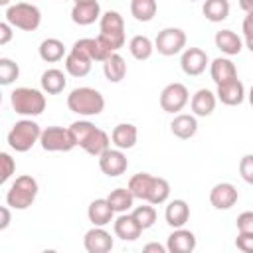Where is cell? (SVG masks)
<instances>
[{
    "label": "cell",
    "mask_w": 253,
    "mask_h": 253,
    "mask_svg": "<svg viewBox=\"0 0 253 253\" xmlns=\"http://www.w3.org/2000/svg\"><path fill=\"white\" fill-rule=\"evenodd\" d=\"M144 251H156V253H166V251H168V247H164V245H160V243H146V245H144Z\"/></svg>",
    "instance_id": "45"
},
{
    "label": "cell",
    "mask_w": 253,
    "mask_h": 253,
    "mask_svg": "<svg viewBox=\"0 0 253 253\" xmlns=\"http://www.w3.org/2000/svg\"><path fill=\"white\" fill-rule=\"evenodd\" d=\"M136 138H138V130H136V126H134L132 123H121V125H117V126L113 128V132H111L113 144H115L117 148H121V150L132 148V146L136 144Z\"/></svg>",
    "instance_id": "22"
},
{
    "label": "cell",
    "mask_w": 253,
    "mask_h": 253,
    "mask_svg": "<svg viewBox=\"0 0 253 253\" xmlns=\"http://www.w3.org/2000/svg\"><path fill=\"white\" fill-rule=\"evenodd\" d=\"M38 53H40V57H42L45 63H55V61L63 59V55H65V45H63V42L57 40V38H47V40H43V42L40 43Z\"/></svg>",
    "instance_id": "28"
},
{
    "label": "cell",
    "mask_w": 253,
    "mask_h": 253,
    "mask_svg": "<svg viewBox=\"0 0 253 253\" xmlns=\"http://www.w3.org/2000/svg\"><path fill=\"white\" fill-rule=\"evenodd\" d=\"M235 247L243 253H253V233L239 231L237 237H235Z\"/></svg>",
    "instance_id": "40"
},
{
    "label": "cell",
    "mask_w": 253,
    "mask_h": 253,
    "mask_svg": "<svg viewBox=\"0 0 253 253\" xmlns=\"http://www.w3.org/2000/svg\"><path fill=\"white\" fill-rule=\"evenodd\" d=\"M130 213L134 215V219L140 223V227H142V229L152 227V225H154V221H156V210H154V206H152V204H148V202H146L144 206H136Z\"/></svg>",
    "instance_id": "36"
},
{
    "label": "cell",
    "mask_w": 253,
    "mask_h": 253,
    "mask_svg": "<svg viewBox=\"0 0 253 253\" xmlns=\"http://www.w3.org/2000/svg\"><path fill=\"white\" fill-rule=\"evenodd\" d=\"M237 231L253 233V211H243L237 215Z\"/></svg>",
    "instance_id": "41"
},
{
    "label": "cell",
    "mask_w": 253,
    "mask_h": 253,
    "mask_svg": "<svg viewBox=\"0 0 253 253\" xmlns=\"http://www.w3.org/2000/svg\"><path fill=\"white\" fill-rule=\"evenodd\" d=\"M241 30H243L245 40H247V38H253V10L245 12V18H243V26H241Z\"/></svg>",
    "instance_id": "42"
},
{
    "label": "cell",
    "mask_w": 253,
    "mask_h": 253,
    "mask_svg": "<svg viewBox=\"0 0 253 253\" xmlns=\"http://www.w3.org/2000/svg\"><path fill=\"white\" fill-rule=\"evenodd\" d=\"M188 101H190L188 87L184 83H178V81L168 83L162 89V93H160V107H162V111L172 113V115L180 113L188 105Z\"/></svg>",
    "instance_id": "10"
},
{
    "label": "cell",
    "mask_w": 253,
    "mask_h": 253,
    "mask_svg": "<svg viewBox=\"0 0 253 253\" xmlns=\"http://www.w3.org/2000/svg\"><path fill=\"white\" fill-rule=\"evenodd\" d=\"M113 229H115V235L123 241H136L140 237V233L144 231L140 227V223L134 219L132 213H121L115 221H113Z\"/></svg>",
    "instance_id": "15"
},
{
    "label": "cell",
    "mask_w": 253,
    "mask_h": 253,
    "mask_svg": "<svg viewBox=\"0 0 253 253\" xmlns=\"http://www.w3.org/2000/svg\"><path fill=\"white\" fill-rule=\"evenodd\" d=\"M202 12L210 22H223L229 16V0H204Z\"/></svg>",
    "instance_id": "31"
},
{
    "label": "cell",
    "mask_w": 253,
    "mask_h": 253,
    "mask_svg": "<svg viewBox=\"0 0 253 253\" xmlns=\"http://www.w3.org/2000/svg\"><path fill=\"white\" fill-rule=\"evenodd\" d=\"M91 63L93 61L89 57H85V55H81L73 49L65 55V71L73 77H85L91 71Z\"/></svg>",
    "instance_id": "29"
},
{
    "label": "cell",
    "mask_w": 253,
    "mask_h": 253,
    "mask_svg": "<svg viewBox=\"0 0 253 253\" xmlns=\"http://www.w3.org/2000/svg\"><path fill=\"white\" fill-rule=\"evenodd\" d=\"M168 196H170V184H168V180L154 176L146 202L152 204V206H160V204H164L168 200Z\"/></svg>",
    "instance_id": "35"
},
{
    "label": "cell",
    "mask_w": 253,
    "mask_h": 253,
    "mask_svg": "<svg viewBox=\"0 0 253 253\" xmlns=\"http://www.w3.org/2000/svg\"><path fill=\"white\" fill-rule=\"evenodd\" d=\"M18 75H20L18 63L8 59V57H2L0 59V83L2 85H10V83H14L18 79Z\"/></svg>",
    "instance_id": "37"
},
{
    "label": "cell",
    "mask_w": 253,
    "mask_h": 253,
    "mask_svg": "<svg viewBox=\"0 0 253 253\" xmlns=\"http://www.w3.org/2000/svg\"><path fill=\"white\" fill-rule=\"evenodd\" d=\"M75 2H97V0H75Z\"/></svg>",
    "instance_id": "50"
},
{
    "label": "cell",
    "mask_w": 253,
    "mask_h": 253,
    "mask_svg": "<svg viewBox=\"0 0 253 253\" xmlns=\"http://www.w3.org/2000/svg\"><path fill=\"white\" fill-rule=\"evenodd\" d=\"M239 176L253 186V154H245L239 160Z\"/></svg>",
    "instance_id": "39"
},
{
    "label": "cell",
    "mask_w": 253,
    "mask_h": 253,
    "mask_svg": "<svg viewBox=\"0 0 253 253\" xmlns=\"http://www.w3.org/2000/svg\"><path fill=\"white\" fill-rule=\"evenodd\" d=\"M184 47H186V32L180 28H164L158 32L154 40V49L166 57L184 51Z\"/></svg>",
    "instance_id": "9"
},
{
    "label": "cell",
    "mask_w": 253,
    "mask_h": 253,
    "mask_svg": "<svg viewBox=\"0 0 253 253\" xmlns=\"http://www.w3.org/2000/svg\"><path fill=\"white\" fill-rule=\"evenodd\" d=\"M166 247L170 253H192L196 249V235L190 229L176 227L166 241Z\"/></svg>",
    "instance_id": "16"
},
{
    "label": "cell",
    "mask_w": 253,
    "mask_h": 253,
    "mask_svg": "<svg viewBox=\"0 0 253 253\" xmlns=\"http://www.w3.org/2000/svg\"><path fill=\"white\" fill-rule=\"evenodd\" d=\"M40 144L45 152H69L77 146L71 128H63V126H55V125L42 130Z\"/></svg>",
    "instance_id": "8"
},
{
    "label": "cell",
    "mask_w": 253,
    "mask_h": 253,
    "mask_svg": "<svg viewBox=\"0 0 253 253\" xmlns=\"http://www.w3.org/2000/svg\"><path fill=\"white\" fill-rule=\"evenodd\" d=\"M188 2H198V0H188Z\"/></svg>",
    "instance_id": "51"
},
{
    "label": "cell",
    "mask_w": 253,
    "mask_h": 253,
    "mask_svg": "<svg viewBox=\"0 0 253 253\" xmlns=\"http://www.w3.org/2000/svg\"><path fill=\"white\" fill-rule=\"evenodd\" d=\"M0 215H2V221H0V231H4L8 225H10V206H2L0 208Z\"/></svg>",
    "instance_id": "44"
},
{
    "label": "cell",
    "mask_w": 253,
    "mask_h": 253,
    "mask_svg": "<svg viewBox=\"0 0 253 253\" xmlns=\"http://www.w3.org/2000/svg\"><path fill=\"white\" fill-rule=\"evenodd\" d=\"M12 40V26L8 22L0 24V45H6Z\"/></svg>",
    "instance_id": "43"
},
{
    "label": "cell",
    "mask_w": 253,
    "mask_h": 253,
    "mask_svg": "<svg viewBox=\"0 0 253 253\" xmlns=\"http://www.w3.org/2000/svg\"><path fill=\"white\" fill-rule=\"evenodd\" d=\"M99 168L105 176L109 178H117L121 174L126 172L128 168V160L125 156V152L121 148H107L101 156H99Z\"/></svg>",
    "instance_id": "11"
},
{
    "label": "cell",
    "mask_w": 253,
    "mask_h": 253,
    "mask_svg": "<svg viewBox=\"0 0 253 253\" xmlns=\"http://www.w3.org/2000/svg\"><path fill=\"white\" fill-rule=\"evenodd\" d=\"M38 182L36 178L24 174V176H18L14 180V184L10 186V190L6 192V204L12 208V210H28L36 196H38Z\"/></svg>",
    "instance_id": "6"
},
{
    "label": "cell",
    "mask_w": 253,
    "mask_h": 253,
    "mask_svg": "<svg viewBox=\"0 0 253 253\" xmlns=\"http://www.w3.org/2000/svg\"><path fill=\"white\" fill-rule=\"evenodd\" d=\"M40 136H42L40 125L32 119H22L10 128L8 146L16 152H28L36 142H40Z\"/></svg>",
    "instance_id": "5"
},
{
    "label": "cell",
    "mask_w": 253,
    "mask_h": 253,
    "mask_svg": "<svg viewBox=\"0 0 253 253\" xmlns=\"http://www.w3.org/2000/svg\"><path fill=\"white\" fill-rule=\"evenodd\" d=\"M128 51H130V55L134 59L144 61V59H148L152 55L154 43H152V40L148 36H132L130 42H128Z\"/></svg>",
    "instance_id": "33"
},
{
    "label": "cell",
    "mask_w": 253,
    "mask_h": 253,
    "mask_svg": "<svg viewBox=\"0 0 253 253\" xmlns=\"http://www.w3.org/2000/svg\"><path fill=\"white\" fill-rule=\"evenodd\" d=\"M115 213H117V211L113 210V206L109 204L107 198L93 200V202L89 204V208H87V217H89V221H91L93 225H101V227H105L107 223H111Z\"/></svg>",
    "instance_id": "19"
},
{
    "label": "cell",
    "mask_w": 253,
    "mask_h": 253,
    "mask_svg": "<svg viewBox=\"0 0 253 253\" xmlns=\"http://www.w3.org/2000/svg\"><path fill=\"white\" fill-rule=\"evenodd\" d=\"M239 6H241V10L249 12V10H253V0H239Z\"/></svg>",
    "instance_id": "46"
},
{
    "label": "cell",
    "mask_w": 253,
    "mask_h": 253,
    "mask_svg": "<svg viewBox=\"0 0 253 253\" xmlns=\"http://www.w3.org/2000/svg\"><path fill=\"white\" fill-rule=\"evenodd\" d=\"M170 130L174 136L182 138V140H188L192 138L196 132H198V121H196V115H186V113H180L172 119L170 123Z\"/></svg>",
    "instance_id": "24"
},
{
    "label": "cell",
    "mask_w": 253,
    "mask_h": 253,
    "mask_svg": "<svg viewBox=\"0 0 253 253\" xmlns=\"http://www.w3.org/2000/svg\"><path fill=\"white\" fill-rule=\"evenodd\" d=\"M152 174H148V172H138V174H134L130 180H128V190L132 192V196L136 198V200H142V202H146V198H148V192H150V186H152Z\"/></svg>",
    "instance_id": "32"
},
{
    "label": "cell",
    "mask_w": 253,
    "mask_h": 253,
    "mask_svg": "<svg viewBox=\"0 0 253 253\" xmlns=\"http://www.w3.org/2000/svg\"><path fill=\"white\" fill-rule=\"evenodd\" d=\"M156 0H130V14L136 22H150L156 16Z\"/></svg>",
    "instance_id": "34"
},
{
    "label": "cell",
    "mask_w": 253,
    "mask_h": 253,
    "mask_svg": "<svg viewBox=\"0 0 253 253\" xmlns=\"http://www.w3.org/2000/svg\"><path fill=\"white\" fill-rule=\"evenodd\" d=\"M208 53L202 49V47H186L182 51V57H180V67L186 75L190 77H198L206 71L208 67Z\"/></svg>",
    "instance_id": "12"
},
{
    "label": "cell",
    "mask_w": 253,
    "mask_h": 253,
    "mask_svg": "<svg viewBox=\"0 0 253 253\" xmlns=\"http://www.w3.org/2000/svg\"><path fill=\"white\" fill-rule=\"evenodd\" d=\"M215 97L223 105L235 107V105H241L243 103V99H245V87H243V83L239 79H233V81H227V83L217 85Z\"/></svg>",
    "instance_id": "18"
},
{
    "label": "cell",
    "mask_w": 253,
    "mask_h": 253,
    "mask_svg": "<svg viewBox=\"0 0 253 253\" xmlns=\"http://www.w3.org/2000/svg\"><path fill=\"white\" fill-rule=\"evenodd\" d=\"M249 103H251V107H253V85H251V89H249Z\"/></svg>",
    "instance_id": "48"
},
{
    "label": "cell",
    "mask_w": 253,
    "mask_h": 253,
    "mask_svg": "<svg viewBox=\"0 0 253 253\" xmlns=\"http://www.w3.org/2000/svg\"><path fill=\"white\" fill-rule=\"evenodd\" d=\"M6 22L12 26V28H18V30H24V32H34L40 28L42 24V12L38 6L30 4V2H16V4H10L6 8Z\"/></svg>",
    "instance_id": "4"
},
{
    "label": "cell",
    "mask_w": 253,
    "mask_h": 253,
    "mask_svg": "<svg viewBox=\"0 0 253 253\" xmlns=\"http://www.w3.org/2000/svg\"><path fill=\"white\" fill-rule=\"evenodd\" d=\"M237 188L229 182H219L211 188L210 192V204L215 208V210H229L237 204Z\"/></svg>",
    "instance_id": "14"
},
{
    "label": "cell",
    "mask_w": 253,
    "mask_h": 253,
    "mask_svg": "<svg viewBox=\"0 0 253 253\" xmlns=\"http://www.w3.org/2000/svg\"><path fill=\"white\" fill-rule=\"evenodd\" d=\"M67 107L71 113L83 117H97L105 109V97L93 87H75L67 95Z\"/></svg>",
    "instance_id": "2"
},
{
    "label": "cell",
    "mask_w": 253,
    "mask_h": 253,
    "mask_svg": "<svg viewBox=\"0 0 253 253\" xmlns=\"http://www.w3.org/2000/svg\"><path fill=\"white\" fill-rule=\"evenodd\" d=\"M245 47L253 53V38H247V40H245Z\"/></svg>",
    "instance_id": "47"
},
{
    "label": "cell",
    "mask_w": 253,
    "mask_h": 253,
    "mask_svg": "<svg viewBox=\"0 0 253 253\" xmlns=\"http://www.w3.org/2000/svg\"><path fill=\"white\" fill-rule=\"evenodd\" d=\"M213 42H215V47L221 53H225V55H237L243 49L241 38L235 32H231V30H219V32H215Z\"/></svg>",
    "instance_id": "25"
},
{
    "label": "cell",
    "mask_w": 253,
    "mask_h": 253,
    "mask_svg": "<svg viewBox=\"0 0 253 253\" xmlns=\"http://www.w3.org/2000/svg\"><path fill=\"white\" fill-rule=\"evenodd\" d=\"M83 245L89 253H109L113 249V237L111 233L101 227V225H93L85 237H83Z\"/></svg>",
    "instance_id": "13"
},
{
    "label": "cell",
    "mask_w": 253,
    "mask_h": 253,
    "mask_svg": "<svg viewBox=\"0 0 253 253\" xmlns=\"http://www.w3.org/2000/svg\"><path fill=\"white\" fill-rule=\"evenodd\" d=\"M0 4H2V6H8V4H10V0H0Z\"/></svg>",
    "instance_id": "49"
},
{
    "label": "cell",
    "mask_w": 253,
    "mask_h": 253,
    "mask_svg": "<svg viewBox=\"0 0 253 253\" xmlns=\"http://www.w3.org/2000/svg\"><path fill=\"white\" fill-rule=\"evenodd\" d=\"M210 75L215 85H221V83L237 79V67L229 57H215L210 63Z\"/></svg>",
    "instance_id": "20"
},
{
    "label": "cell",
    "mask_w": 253,
    "mask_h": 253,
    "mask_svg": "<svg viewBox=\"0 0 253 253\" xmlns=\"http://www.w3.org/2000/svg\"><path fill=\"white\" fill-rule=\"evenodd\" d=\"M215 93H211L210 89H198L192 99H190V107H192V113L196 117H210L215 109Z\"/></svg>",
    "instance_id": "21"
},
{
    "label": "cell",
    "mask_w": 253,
    "mask_h": 253,
    "mask_svg": "<svg viewBox=\"0 0 253 253\" xmlns=\"http://www.w3.org/2000/svg\"><path fill=\"white\" fill-rule=\"evenodd\" d=\"M99 38L113 49L119 51L125 45V20L117 10H109L101 14L99 20Z\"/></svg>",
    "instance_id": "7"
},
{
    "label": "cell",
    "mask_w": 253,
    "mask_h": 253,
    "mask_svg": "<svg viewBox=\"0 0 253 253\" xmlns=\"http://www.w3.org/2000/svg\"><path fill=\"white\" fill-rule=\"evenodd\" d=\"M0 166H2L0 184H6L10 180V176L14 174V170H16V162H14V158L8 152H0Z\"/></svg>",
    "instance_id": "38"
},
{
    "label": "cell",
    "mask_w": 253,
    "mask_h": 253,
    "mask_svg": "<svg viewBox=\"0 0 253 253\" xmlns=\"http://www.w3.org/2000/svg\"><path fill=\"white\" fill-rule=\"evenodd\" d=\"M71 20L77 26H91L101 20V6L99 2H75L71 8Z\"/></svg>",
    "instance_id": "17"
},
{
    "label": "cell",
    "mask_w": 253,
    "mask_h": 253,
    "mask_svg": "<svg viewBox=\"0 0 253 253\" xmlns=\"http://www.w3.org/2000/svg\"><path fill=\"white\" fill-rule=\"evenodd\" d=\"M69 128H71V132L75 136L77 146L83 148L91 156H97L99 158L107 148H111L109 146L111 144V136L103 128L95 126L89 121H75V123H71Z\"/></svg>",
    "instance_id": "1"
},
{
    "label": "cell",
    "mask_w": 253,
    "mask_h": 253,
    "mask_svg": "<svg viewBox=\"0 0 253 253\" xmlns=\"http://www.w3.org/2000/svg\"><path fill=\"white\" fill-rule=\"evenodd\" d=\"M103 73H105L107 81H111V83L123 81L125 75H126V63H125L123 55H119L117 51L111 53V55L103 61Z\"/></svg>",
    "instance_id": "27"
},
{
    "label": "cell",
    "mask_w": 253,
    "mask_h": 253,
    "mask_svg": "<svg viewBox=\"0 0 253 253\" xmlns=\"http://www.w3.org/2000/svg\"><path fill=\"white\" fill-rule=\"evenodd\" d=\"M107 200H109V204L113 206V210L117 213H125V211H128L132 208L136 198L132 196V192L128 188H115V190H111Z\"/></svg>",
    "instance_id": "30"
},
{
    "label": "cell",
    "mask_w": 253,
    "mask_h": 253,
    "mask_svg": "<svg viewBox=\"0 0 253 253\" xmlns=\"http://www.w3.org/2000/svg\"><path fill=\"white\" fill-rule=\"evenodd\" d=\"M40 83H42V91H43V93H47V95H57V93H61V91L65 89L67 79H65V73H63L61 69L51 67V69H45V71L42 73Z\"/></svg>",
    "instance_id": "26"
},
{
    "label": "cell",
    "mask_w": 253,
    "mask_h": 253,
    "mask_svg": "<svg viewBox=\"0 0 253 253\" xmlns=\"http://www.w3.org/2000/svg\"><path fill=\"white\" fill-rule=\"evenodd\" d=\"M164 217H166V223L170 227H174V229L176 227H184L186 221L190 219V206L186 204V200H172L166 206Z\"/></svg>",
    "instance_id": "23"
},
{
    "label": "cell",
    "mask_w": 253,
    "mask_h": 253,
    "mask_svg": "<svg viewBox=\"0 0 253 253\" xmlns=\"http://www.w3.org/2000/svg\"><path fill=\"white\" fill-rule=\"evenodd\" d=\"M10 105L22 117H38L45 111V95L40 89L16 87L10 93Z\"/></svg>",
    "instance_id": "3"
}]
</instances>
